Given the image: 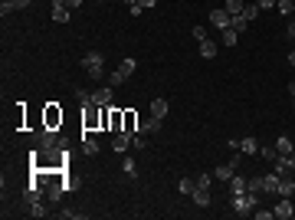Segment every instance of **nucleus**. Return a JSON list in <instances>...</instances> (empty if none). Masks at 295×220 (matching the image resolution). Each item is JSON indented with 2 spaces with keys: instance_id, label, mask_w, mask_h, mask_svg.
I'll use <instances>...</instances> for the list:
<instances>
[{
  "instance_id": "obj_17",
  "label": "nucleus",
  "mask_w": 295,
  "mask_h": 220,
  "mask_svg": "<svg viewBox=\"0 0 295 220\" xmlns=\"http://www.w3.org/2000/svg\"><path fill=\"white\" fill-rule=\"evenodd\" d=\"M236 39H240V33H236L233 26H226V30H220V43H223V46H236Z\"/></svg>"
},
{
  "instance_id": "obj_41",
  "label": "nucleus",
  "mask_w": 295,
  "mask_h": 220,
  "mask_svg": "<svg viewBox=\"0 0 295 220\" xmlns=\"http://www.w3.org/2000/svg\"><path fill=\"white\" fill-rule=\"evenodd\" d=\"M154 3H157V0H138V7H141V10H151Z\"/></svg>"
},
{
  "instance_id": "obj_23",
  "label": "nucleus",
  "mask_w": 295,
  "mask_h": 220,
  "mask_svg": "<svg viewBox=\"0 0 295 220\" xmlns=\"http://www.w3.org/2000/svg\"><path fill=\"white\" fill-rule=\"evenodd\" d=\"M292 138H286V135H282V138H276V151H279V155H292Z\"/></svg>"
},
{
  "instance_id": "obj_29",
  "label": "nucleus",
  "mask_w": 295,
  "mask_h": 220,
  "mask_svg": "<svg viewBox=\"0 0 295 220\" xmlns=\"http://www.w3.org/2000/svg\"><path fill=\"white\" fill-rule=\"evenodd\" d=\"M276 7H279V13L292 16V13H295V0H279V3H276Z\"/></svg>"
},
{
  "instance_id": "obj_16",
  "label": "nucleus",
  "mask_w": 295,
  "mask_h": 220,
  "mask_svg": "<svg viewBox=\"0 0 295 220\" xmlns=\"http://www.w3.org/2000/svg\"><path fill=\"white\" fill-rule=\"evenodd\" d=\"M246 191H249V194H266V178H249V181H246Z\"/></svg>"
},
{
  "instance_id": "obj_47",
  "label": "nucleus",
  "mask_w": 295,
  "mask_h": 220,
  "mask_svg": "<svg viewBox=\"0 0 295 220\" xmlns=\"http://www.w3.org/2000/svg\"><path fill=\"white\" fill-rule=\"evenodd\" d=\"M289 63H292V66H295V53H289Z\"/></svg>"
},
{
  "instance_id": "obj_42",
  "label": "nucleus",
  "mask_w": 295,
  "mask_h": 220,
  "mask_svg": "<svg viewBox=\"0 0 295 220\" xmlns=\"http://www.w3.org/2000/svg\"><path fill=\"white\" fill-rule=\"evenodd\" d=\"M30 3H33V0H13V7H16V10H23V7H30Z\"/></svg>"
},
{
  "instance_id": "obj_45",
  "label": "nucleus",
  "mask_w": 295,
  "mask_h": 220,
  "mask_svg": "<svg viewBox=\"0 0 295 220\" xmlns=\"http://www.w3.org/2000/svg\"><path fill=\"white\" fill-rule=\"evenodd\" d=\"M282 158H286L289 165H292V168H295V148H292V155H282Z\"/></svg>"
},
{
  "instance_id": "obj_18",
  "label": "nucleus",
  "mask_w": 295,
  "mask_h": 220,
  "mask_svg": "<svg viewBox=\"0 0 295 220\" xmlns=\"http://www.w3.org/2000/svg\"><path fill=\"white\" fill-rule=\"evenodd\" d=\"M190 197H194L197 207H207L210 204V188H194V194H190Z\"/></svg>"
},
{
  "instance_id": "obj_37",
  "label": "nucleus",
  "mask_w": 295,
  "mask_h": 220,
  "mask_svg": "<svg viewBox=\"0 0 295 220\" xmlns=\"http://www.w3.org/2000/svg\"><path fill=\"white\" fill-rule=\"evenodd\" d=\"M13 0H3V3H0V13H3V16H7V13H13Z\"/></svg>"
},
{
  "instance_id": "obj_50",
  "label": "nucleus",
  "mask_w": 295,
  "mask_h": 220,
  "mask_svg": "<svg viewBox=\"0 0 295 220\" xmlns=\"http://www.w3.org/2000/svg\"><path fill=\"white\" fill-rule=\"evenodd\" d=\"M292 16H295V13H292Z\"/></svg>"
},
{
  "instance_id": "obj_48",
  "label": "nucleus",
  "mask_w": 295,
  "mask_h": 220,
  "mask_svg": "<svg viewBox=\"0 0 295 220\" xmlns=\"http://www.w3.org/2000/svg\"><path fill=\"white\" fill-rule=\"evenodd\" d=\"M122 3H128V7H132V3H138V0H122Z\"/></svg>"
},
{
  "instance_id": "obj_44",
  "label": "nucleus",
  "mask_w": 295,
  "mask_h": 220,
  "mask_svg": "<svg viewBox=\"0 0 295 220\" xmlns=\"http://www.w3.org/2000/svg\"><path fill=\"white\" fill-rule=\"evenodd\" d=\"M62 3H66V7H69V10H76L79 3H82V0H62Z\"/></svg>"
},
{
  "instance_id": "obj_2",
  "label": "nucleus",
  "mask_w": 295,
  "mask_h": 220,
  "mask_svg": "<svg viewBox=\"0 0 295 220\" xmlns=\"http://www.w3.org/2000/svg\"><path fill=\"white\" fill-rule=\"evenodd\" d=\"M256 201H259V197L249 194V191H246V194H233V197H230V204H233V211L240 214V217H249V214L256 211Z\"/></svg>"
},
{
  "instance_id": "obj_5",
  "label": "nucleus",
  "mask_w": 295,
  "mask_h": 220,
  "mask_svg": "<svg viewBox=\"0 0 295 220\" xmlns=\"http://www.w3.org/2000/svg\"><path fill=\"white\" fill-rule=\"evenodd\" d=\"M135 69H138V63H135V59H122V63H118V69L112 72V86H122L128 76H135Z\"/></svg>"
},
{
  "instance_id": "obj_28",
  "label": "nucleus",
  "mask_w": 295,
  "mask_h": 220,
  "mask_svg": "<svg viewBox=\"0 0 295 220\" xmlns=\"http://www.w3.org/2000/svg\"><path fill=\"white\" fill-rule=\"evenodd\" d=\"M259 13H263V10H259V7H256V3H246V7H243V16H246L249 23H253V20H256V16H259Z\"/></svg>"
},
{
  "instance_id": "obj_35",
  "label": "nucleus",
  "mask_w": 295,
  "mask_h": 220,
  "mask_svg": "<svg viewBox=\"0 0 295 220\" xmlns=\"http://www.w3.org/2000/svg\"><path fill=\"white\" fill-rule=\"evenodd\" d=\"M122 168H125V174H135L138 168H135V158H122Z\"/></svg>"
},
{
  "instance_id": "obj_34",
  "label": "nucleus",
  "mask_w": 295,
  "mask_h": 220,
  "mask_svg": "<svg viewBox=\"0 0 295 220\" xmlns=\"http://www.w3.org/2000/svg\"><path fill=\"white\" fill-rule=\"evenodd\" d=\"M76 99H79L82 105H89V102H92V92H86V89H76Z\"/></svg>"
},
{
  "instance_id": "obj_31",
  "label": "nucleus",
  "mask_w": 295,
  "mask_h": 220,
  "mask_svg": "<svg viewBox=\"0 0 295 220\" xmlns=\"http://www.w3.org/2000/svg\"><path fill=\"white\" fill-rule=\"evenodd\" d=\"M190 36H194L197 43H203V39H210V36H207V26H190Z\"/></svg>"
},
{
  "instance_id": "obj_25",
  "label": "nucleus",
  "mask_w": 295,
  "mask_h": 220,
  "mask_svg": "<svg viewBox=\"0 0 295 220\" xmlns=\"http://www.w3.org/2000/svg\"><path fill=\"white\" fill-rule=\"evenodd\" d=\"M230 26H233L236 33H243V30H246V26H249V20H246V16H243V13H233V20H230Z\"/></svg>"
},
{
  "instance_id": "obj_19",
  "label": "nucleus",
  "mask_w": 295,
  "mask_h": 220,
  "mask_svg": "<svg viewBox=\"0 0 295 220\" xmlns=\"http://www.w3.org/2000/svg\"><path fill=\"white\" fill-rule=\"evenodd\" d=\"M151 115L164 122V115H167V99H154V102H151Z\"/></svg>"
},
{
  "instance_id": "obj_9",
  "label": "nucleus",
  "mask_w": 295,
  "mask_h": 220,
  "mask_svg": "<svg viewBox=\"0 0 295 220\" xmlns=\"http://www.w3.org/2000/svg\"><path fill=\"white\" fill-rule=\"evenodd\" d=\"M122 125H125V109H115L112 105V112H109V132H122Z\"/></svg>"
},
{
  "instance_id": "obj_24",
  "label": "nucleus",
  "mask_w": 295,
  "mask_h": 220,
  "mask_svg": "<svg viewBox=\"0 0 295 220\" xmlns=\"http://www.w3.org/2000/svg\"><path fill=\"white\" fill-rule=\"evenodd\" d=\"M266 178V194H276V188H279V174L272 171V174H263Z\"/></svg>"
},
{
  "instance_id": "obj_43",
  "label": "nucleus",
  "mask_w": 295,
  "mask_h": 220,
  "mask_svg": "<svg viewBox=\"0 0 295 220\" xmlns=\"http://www.w3.org/2000/svg\"><path fill=\"white\" fill-rule=\"evenodd\" d=\"M286 33H289V36H295V16H292V20H289V26H286Z\"/></svg>"
},
{
  "instance_id": "obj_39",
  "label": "nucleus",
  "mask_w": 295,
  "mask_h": 220,
  "mask_svg": "<svg viewBox=\"0 0 295 220\" xmlns=\"http://www.w3.org/2000/svg\"><path fill=\"white\" fill-rule=\"evenodd\" d=\"M253 217H256V220H272L276 214H272V211H253Z\"/></svg>"
},
{
  "instance_id": "obj_1",
  "label": "nucleus",
  "mask_w": 295,
  "mask_h": 220,
  "mask_svg": "<svg viewBox=\"0 0 295 220\" xmlns=\"http://www.w3.org/2000/svg\"><path fill=\"white\" fill-rule=\"evenodd\" d=\"M102 132V105L89 102L82 105V135H95Z\"/></svg>"
},
{
  "instance_id": "obj_12",
  "label": "nucleus",
  "mask_w": 295,
  "mask_h": 220,
  "mask_svg": "<svg viewBox=\"0 0 295 220\" xmlns=\"http://www.w3.org/2000/svg\"><path fill=\"white\" fill-rule=\"evenodd\" d=\"M276 194H279V197H292V194H295V181H292V174L279 178V188H276Z\"/></svg>"
},
{
  "instance_id": "obj_32",
  "label": "nucleus",
  "mask_w": 295,
  "mask_h": 220,
  "mask_svg": "<svg viewBox=\"0 0 295 220\" xmlns=\"http://www.w3.org/2000/svg\"><path fill=\"white\" fill-rule=\"evenodd\" d=\"M194 181H197V188H210V181H213V174H210V171H203V174H197Z\"/></svg>"
},
{
  "instance_id": "obj_40",
  "label": "nucleus",
  "mask_w": 295,
  "mask_h": 220,
  "mask_svg": "<svg viewBox=\"0 0 295 220\" xmlns=\"http://www.w3.org/2000/svg\"><path fill=\"white\" fill-rule=\"evenodd\" d=\"M132 145H135V151H141V148H145V138H141V132L132 138Z\"/></svg>"
},
{
  "instance_id": "obj_20",
  "label": "nucleus",
  "mask_w": 295,
  "mask_h": 220,
  "mask_svg": "<svg viewBox=\"0 0 295 220\" xmlns=\"http://www.w3.org/2000/svg\"><path fill=\"white\" fill-rule=\"evenodd\" d=\"M154 132H161V118H148V122H141V135H154Z\"/></svg>"
},
{
  "instance_id": "obj_46",
  "label": "nucleus",
  "mask_w": 295,
  "mask_h": 220,
  "mask_svg": "<svg viewBox=\"0 0 295 220\" xmlns=\"http://www.w3.org/2000/svg\"><path fill=\"white\" fill-rule=\"evenodd\" d=\"M289 95H292V99H295V79H292V82H289Z\"/></svg>"
},
{
  "instance_id": "obj_21",
  "label": "nucleus",
  "mask_w": 295,
  "mask_h": 220,
  "mask_svg": "<svg viewBox=\"0 0 295 220\" xmlns=\"http://www.w3.org/2000/svg\"><path fill=\"white\" fill-rule=\"evenodd\" d=\"M82 148H86V155H99V138L95 135H82Z\"/></svg>"
},
{
  "instance_id": "obj_13",
  "label": "nucleus",
  "mask_w": 295,
  "mask_h": 220,
  "mask_svg": "<svg viewBox=\"0 0 295 220\" xmlns=\"http://www.w3.org/2000/svg\"><path fill=\"white\" fill-rule=\"evenodd\" d=\"M132 138H135V135H128V132H118L115 138H112V148H115L118 155H122V151L128 148V145H132Z\"/></svg>"
},
{
  "instance_id": "obj_30",
  "label": "nucleus",
  "mask_w": 295,
  "mask_h": 220,
  "mask_svg": "<svg viewBox=\"0 0 295 220\" xmlns=\"http://www.w3.org/2000/svg\"><path fill=\"white\" fill-rule=\"evenodd\" d=\"M223 7L230 10V13H243V7H246V0H226Z\"/></svg>"
},
{
  "instance_id": "obj_6",
  "label": "nucleus",
  "mask_w": 295,
  "mask_h": 220,
  "mask_svg": "<svg viewBox=\"0 0 295 220\" xmlns=\"http://www.w3.org/2000/svg\"><path fill=\"white\" fill-rule=\"evenodd\" d=\"M272 214L279 220H292L295 217V204H292V197H279V204L272 207Z\"/></svg>"
},
{
  "instance_id": "obj_27",
  "label": "nucleus",
  "mask_w": 295,
  "mask_h": 220,
  "mask_svg": "<svg viewBox=\"0 0 295 220\" xmlns=\"http://www.w3.org/2000/svg\"><path fill=\"white\" fill-rule=\"evenodd\" d=\"M194 188H197V181H190V178H180V181H177L180 194H194Z\"/></svg>"
},
{
  "instance_id": "obj_33",
  "label": "nucleus",
  "mask_w": 295,
  "mask_h": 220,
  "mask_svg": "<svg viewBox=\"0 0 295 220\" xmlns=\"http://www.w3.org/2000/svg\"><path fill=\"white\" fill-rule=\"evenodd\" d=\"M30 214H33V217H46V207H43V204H39V201H33V204H30Z\"/></svg>"
},
{
  "instance_id": "obj_49",
  "label": "nucleus",
  "mask_w": 295,
  "mask_h": 220,
  "mask_svg": "<svg viewBox=\"0 0 295 220\" xmlns=\"http://www.w3.org/2000/svg\"><path fill=\"white\" fill-rule=\"evenodd\" d=\"M99 3H105V0H99Z\"/></svg>"
},
{
  "instance_id": "obj_26",
  "label": "nucleus",
  "mask_w": 295,
  "mask_h": 220,
  "mask_svg": "<svg viewBox=\"0 0 295 220\" xmlns=\"http://www.w3.org/2000/svg\"><path fill=\"white\" fill-rule=\"evenodd\" d=\"M259 155H263L266 161H276V158H279V151H276V145H259Z\"/></svg>"
},
{
  "instance_id": "obj_7",
  "label": "nucleus",
  "mask_w": 295,
  "mask_h": 220,
  "mask_svg": "<svg viewBox=\"0 0 295 220\" xmlns=\"http://www.w3.org/2000/svg\"><path fill=\"white\" fill-rule=\"evenodd\" d=\"M230 20H233V13L226 7H217V10H210V23L217 26V30H226L230 26Z\"/></svg>"
},
{
  "instance_id": "obj_36",
  "label": "nucleus",
  "mask_w": 295,
  "mask_h": 220,
  "mask_svg": "<svg viewBox=\"0 0 295 220\" xmlns=\"http://www.w3.org/2000/svg\"><path fill=\"white\" fill-rule=\"evenodd\" d=\"M59 214H62L66 220H79V217H82V214H79V211H72V207H66V211H59Z\"/></svg>"
},
{
  "instance_id": "obj_10",
  "label": "nucleus",
  "mask_w": 295,
  "mask_h": 220,
  "mask_svg": "<svg viewBox=\"0 0 295 220\" xmlns=\"http://www.w3.org/2000/svg\"><path fill=\"white\" fill-rule=\"evenodd\" d=\"M112 89H115V86L95 89V92H92V102H95V105H112Z\"/></svg>"
},
{
  "instance_id": "obj_15",
  "label": "nucleus",
  "mask_w": 295,
  "mask_h": 220,
  "mask_svg": "<svg viewBox=\"0 0 295 220\" xmlns=\"http://www.w3.org/2000/svg\"><path fill=\"white\" fill-rule=\"evenodd\" d=\"M240 151L243 155H259V142L253 138V135H246V138L240 142Z\"/></svg>"
},
{
  "instance_id": "obj_3",
  "label": "nucleus",
  "mask_w": 295,
  "mask_h": 220,
  "mask_svg": "<svg viewBox=\"0 0 295 220\" xmlns=\"http://www.w3.org/2000/svg\"><path fill=\"white\" fill-rule=\"evenodd\" d=\"M82 69H86L92 79H102L105 76V56L102 53H86L82 56Z\"/></svg>"
},
{
  "instance_id": "obj_4",
  "label": "nucleus",
  "mask_w": 295,
  "mask_h": 220,
  "mask_svg": "<svg viewBox=\"0 0 295 220\" xmlns=\"http://www.w3.org/2000/svg\"><path fill=\"white\" fill-rule=\"evenodd\" d=\"M43 128H62V109L56 102H49L43 109Z\"/></svg>"
},
{
  "instance_id": "obj_22",
  "label": "nucleus",
  "mask_w": 295,
  "mask_h": 220,
  "mask_svg": "<svg viewBox=\"0 0 295 220\" xmlns=\"http://www.w3.org/2000/svg\"><path fill=\"white\" fill-rule=\"evenodd\" d=\"M200 56L203 59H213V56H217V43H213V39H203L200 43Z\"/></svg>"
},
{
  "instance_id": "obj_14",
  "label": "nucleus",
  "mask_w": 295,
  "mask_h": 220,
  "mask_svg": "<svg viewBox=\"0 0 295 220\" xmlns=\"http://www.w3.org/2000/svg\"><path fill=\"white\" fill-rule=\"evenodd\" d=\"M246 181H249V178L233 174V178H230V197H233V194H246Z\"/></svg>"
},
{
  "instance_id": "obj_38",
  "label": "nucleus",
  "mask_w": 295,
  "mask_h": 220,
  "mask_svg": "<svg viewBox=\"0 0 295 220\" xmlns=\"http://www.w3.org/2000/svg\"><path fill=\"white\" fill-rule=\"evenodd\" d=\"M253 3H256L259 10H272V7H276V0H253Z\"/></svg>"
},
{
  "instance_id": "obj_11",
  "label": "nucleus",
  "mask_w": 295,
  "mask_h": 220,
  "mask_svg": "<svg viewBox=\"0 0 295 220\" xmlns=\"http://www.w3.org/2000/svg\"><path fill=\"white\" fill-rule=\"evenodd\" d=\"M69 13H72V10L66 7L62 0H53V20H56V23H66V20H69Z\"/></svg>"
},
{
  "instance_id": "obj_8",
  "label": "nucleus",
  "mask_w": 295,
  "mask_h": 220,
  "mask_svg": "<svg viewBox=\"0 0 295 220\" xmlns=\"http://www.w3.org/2000/svg\"><path fill=\"white\" fill-rule=\"evenodd\" d=\"M122 132H128V135H138V132H141V118H138V112H135V109H125V125H122Z\"/></svg>"
}]
</instances>
